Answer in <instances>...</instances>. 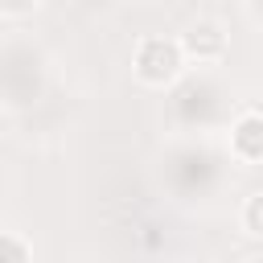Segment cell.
<instances>
[{
	"label": "cell",
	"mask_w": 263,
	"mask_h": 263,
	"mask_svg": "<svg viewBox=\"0 0 263 263\" xmlns=\"http://www.w3.org/2000/svg\"><path fill=\"white\" fill-rule=\"evenodd\" d=\"M132 70L148 86H168L185 70V49L173 37H144L136 45V53H132Z\"/></svg>",
	"instance_id": "cell-1"
},
{
	"label": "cell",
	"mask_w": 263,
	"mask_h": 263,
	"mask_svg": "<svg viewBox=\"0 0 263 263\" xmlns=\"http://www.w3.org/2000/svg\"><path fill=\"white\" fill-rule=\"evenodd\" d=\"M181 49H185V62H218L226 53V33L214 21H193L181 33Z\"/></svg>",
	"instance_id": "cell-2"
},
{
	"label": "cell",
	"mask_w": 263,
	"mask_h": 263,
	"mask_svg": "<svg viewBox=\"0 0 263 263\" xmlns=\"http://www.w3.org/2000/svg\"><path fill=\"white\" fill-rule=\"evenodd\" d=\"M230 152L247 164H263V115L259 111H247L234 119L230 127Z\"/></svg>",
	"instance_id": "cell-3"
},
{
	"label": "cell",
	"mask_w": 263,
	"mask_h": 263,
	"mask_svg": "<svg viewBox=\"0 0 263 263\" xmlns=\"http://www.w3.org/2000/svg\"><path fill=\"white\" fill-rule=\"evenodd\" d=\"M238 222H242V230H247L251 238H263V189H255V193L242 201Z\"/></svg>",
	"instance_id": "cell-4"
},
{
	"label": "cell",
	"mask_w": 263,
	"mask_h": 263,
	"mask_svg": "<svg viewBox=\"0 0 263 263\" xmlns=\"http://www.w3.org/2000/svg\"><path fill=\"white\" fill-rule=\"evenodd\" d=\"M29 259H33L29 242H25L16 230H4V234H0V263H29Z\"/></svg>",
	"instance_id": "cell-5"
},
{
	"label": "cell",
	"mask_w": 263,
	"mask_h": 263,
	"mask_svg": "<svg viewBox=\"0 0 263 263\" xmlns=\"http://www.w3.org/2000/svg\"><path fill=\"white\" fill-rule=\"evenodd\" d=\"M41 0H0V8H4V16H29L33 8H37Z\"/></svg>",
	"instance_id": "cell-6"
}]
</instances>
